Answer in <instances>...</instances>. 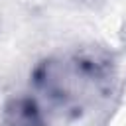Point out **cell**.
I'll return each instance as SVG.
<instances>
[{
    "label": "cell",
    "mask_w": 126,
    "mask_h": 126,
    "mask_svg": "<svg viewBox=\"0 0 126 126\" xmlns=\"http://www.w3.org/2000/svg\"><path fill=\"white\" fill-rule=\"evenodd\" d=\"M6 126H47V112L37 98L20 94L6 104Z\"/></svg>",
    "instance_id": "1"
}]
</instances>
